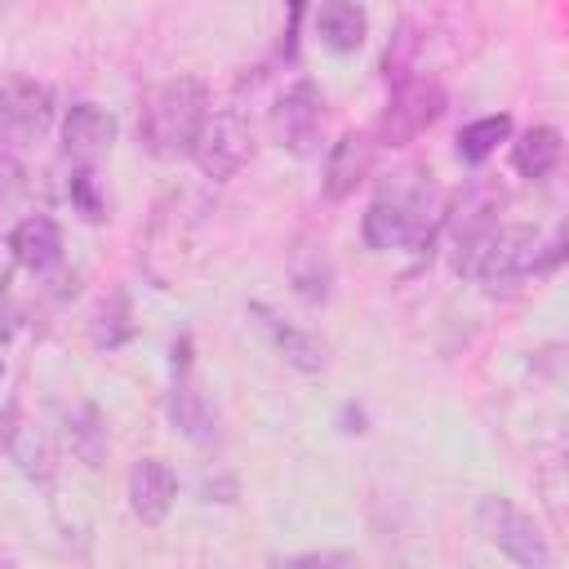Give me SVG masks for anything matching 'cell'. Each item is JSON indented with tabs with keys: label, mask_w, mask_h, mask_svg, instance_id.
Returning <instances> with one entry per match:
<instances>
[{
	"label": "cell",
	"mask_w": 569,
	"mask_h": 569,
	"mask_svg": "<svg viewBox=\"0 0 569 569\" xmlns=\"http://www.w3.org/2000/svg\"><path fill=\"white\" fill-rule=\"evenodd\" d=\"M445 111V89L436 80H400L391 84V98L378 116L373 129V147H409L422 129H431Z\"/></svg>",
	"instance_id": "obj_6"
},
{
	"label": "cell",
	"mask_w": 569,
	"mask_h": 569,
	"mask_svg": "<svg viewBox=\"0 0 569 569\" xmlns=\"http://www.w3.org/2000/svg\"><path fill=\"white\" fill-rule=\"evenodd\" d=\"M27 191H31L27 169L13 156H0V222H9V213L27 200Z\"/></svg>",
	"instance_id": "obj_21"
},
{
	"label": "cell",
	"mask_w": 569,
	"mask_h": 569,
	"mask_svg": "<svg viewBox=\"0 0 569 569\" xmlns=\"http://www.w3.org/2000/svg\"><path fill=\"white\" fill-rule=\"evenodd\" d=\"M476 529L489 547H498L520 569H551L556 565V551H551L542 525L525 507H516L507 493H485L476 502Z\"/></svg>",
	"instance_id": "obj_4"
},
{
	"label": "cell",
	"mask_w": 569,
	"mask_h": 569,
	"mask_svg": "<svg viewBox=\"0 0 569 569\" xmlns=\"http://www.w3.org/2000/svg\"><path fill=\"white\" fill-rule=\"evenodd\" d=\"M204 116H209V89L196 76H169L142 93L138 142L156 160H182L191 156Z\"/></svg>",
	"instance_id": "obj_1"
},
{
	"label": "cell",
	"mask_w": 569,
	"mask_h": 569,
	"mask_svg": "<svg viewBox=\"0 0 569 569\" xmlns=\"http://www.w3.org/2000/svg\"><path fill=\"white\" fill-rule=\"evenodd\" d=\"M67 196H71V204L80 209V218H84V222H102V218H107V204H102V191H98V173H93V164H71Z\"/></svg>",
	"instance_id": "obj_20"
},
{
	"label": "cell",
	"mask_w": 569,
	"mask_h": 569,
	"mask_svg": "<svg viewBox=\"0 0 569 569\" xmlns=\"http://www.w3.org/2000/svg\"><path fill=\"white\" fill-rule=\"evenodd\" d=\"M311 27H316V40L333 53H356L369 36V18L356 0H320Z\"/></svg>",
	"instance_id": "obj_14"
},
{
	"label": "cell",
	"mask_w": 569,
	"mask_h": 569,
	"mask_svg": "<svg viewBox=\"0 0 569 569\" xmlns=\"http://www.w3.org/2000/svg\"><path fill=\"white\" fill-rule=\"evenodd\" d=\"M365 244L387 253V249H422L436 231V204H431V182L418 173H400V182L382 187L373 204L365 209Z\"/></svg>",
	"instance_id": "obj_2"
},
{
	"label": "cell",
	"mask_w": 569,
	"mask_h": 569,
	"mask_svg": "<svg viewBox=\"0 0 569 569\" xmlns=\"http://www.w3.org/2000/svg\"><path fill=\"white\" fill-rule=\"evenodd\" d=\"M116 147V116L98 102H76L62 120V151L76 164H93Z\"/></svg>",
	"instance_id": "obj_12"
},
{
	"label": "cell",
	"mask_w": 569,
	"mask_h": 569,
	"mask_svg": "<svg viewBox=\"0 0 569 569\" xmlns=\"http://www.w3.org/2000/svg\"><path fill=\"white\" fill-rule=\"evenodd\" d=\"M9 249L18 267H27L31 276H49L62 262V227L49 213H27L9 227Z\"/></svg>",
	"instance_id": "obj_13"
},
{
	"label": "cell",
	"mask_w": 569,
	"mask_h": 569,
	"mask_svg": "<svg viewBox=\"0 0 569 569\" xmlns=\"http://www.w3.org/2000/svg\"><path fill=\"white\" fill-rule=\"evenodd\" d=\"M369 169H373V133L347 129V133L329 147V156H325V173H320L325 200L338 204V200L356 196V187L369 178Z\"/></svg>",
	"instance_id": "obj_11"
},
{
	"label": "cell",
	"mask_w": 569,
	"mask_h": 569,
	"mask_svg": "<svg viewBox=\"0 0 569 569\" xmlns=\"http://www.w3.org/2000/svg\"><path fill=\"white\" fill-rule=\"evenodd\" d=\"M124 493H129V511H133V520H142L147 529H156V525H164L169 511H173L178 476H173V467H169L164 458H138V462L129 467V485H124Z\"/></svg>",
	"instance_id": "obj_10"
},
{
	"label": "cell",
	"mask_w": 569,
	"mask_h": 569,
	"mask_svg": "<svg viewBox=\"0 0 569 569\" xmlns=\"http://www.w3.org/2000/svg\"><path fill=\"white\" fill-rule=\"evenodd\" d=\"M249 316H258V320H262V329L271 333V342H276V351L284 356V365H293L298 373H320V369L329 365V351H325V342H320L316 333L284 325V320H280V316H271L262 302H253V307H249Z\"/></svg>",
	"instance_id": "obj_15"
},
{
	"label": "cell",
	"mask_w": 569,
	"mask_h": 569,
	"mask_svg": "<svg viewBox=\"0 0 569 569\" xmlns=\"http://www.w3.org/2000/svg\"><path fill=\"white\" fill-rule=\"evenodd\" d=\"M560 156H565V138L556 124H529L516 142H511V164L520 178H547L560 169Z\"/></svg>",
	"instance_id": "obj_16"
},
{
	"label": "cell",
	"mask_w": 569,
	"mask_h": 569,
	"mask_svg": "<svg viewBox=\"0 0 569 569\" xmlns=\"http://www.w3.org/2000/svg\"><path fill=\"white\" fill-rule=\"evenodd\" d=\"M67 436H71V449H76L89 467L102 462V453H107V427H102V413H98L93 405H76V409L67 413Z\"/></svg>",
	"instance_id": "obj_19"
},
{
	"label": "cell",
	"mask_w": 569,
	"mask_h": 569,
	"mask_svg": "<svg viewBox=\"0 0 569 569\" xmlns=\"http://www.w3.org/2000/svg\"><path fill=\"white\" fill-rule=\"evenodd\" d=\"M271 129L276 142L293 156H311L320 147V129H325V93L316 80H293L271 111Z\"/></svg>",
	"instance_id": "obj_7"
},
{
	"label": "cell",
	"mask_w": 569,
	"mask_h": 569,
	"mask_svg": "<svg viewBox=\"0 0 569 569\" xmlns=\"http://www.w3.org/2000/svg\"><path fill=\"white\" fill-rule=\"evenodd\" d=\"M511 138V116L507 111H493V116H480V120H467L453 138V151L462 164H485L502 142Z\"/></svg>",
	"instance_id": "obj_18"
},
{
	"label": "cell",
	"mask_w": 569,
	"mask_h": 569,
	"mask_svg": "<svg viewBox=\"0 0 569 569\" xmlns=\"http://www.w3.org/2000/svg\"><path fill=\"white\" fill-rule=\"evenodd\" d=\"M53 93L49 84L36 80H13L0 89V142L22 151L31 142H40L53 129Z\"/></svg>",
	"instance_id": "obj_8"
},
{
	"label": "cell",
	"mask_w": 569,
	"mask_h": 569,
	"mask_svg": "<svg viewBox=\"0 0 569 569\" xmlns=\"http://www.w3.org/2000/svg\"><path fill=\"white\" fill-rule=\"evenodd\" d=\"M0 449H4L9 462H13L27 480H36V485H44V480L53 476V445H49L44 427H40L18 400H9V405L0 409Z\"/></svg>",
	"instance_id": "obj_9"
},
{
	"label": "cell",
	"mask_w": 569,
	"mask_h": 569,
	"mask_svg": "<svg viewBox=\"0 0 569 569\" xmlns=\"http://www.w3.org/2000/svg\"><path fill=\"white\" fill-rule=\"evenodd\" d=\"M289 284L311 307L329 302V293H333V262H329V253L320 244H311V240H298L289 249Z\"/></svg>",
	"instance_id": "obj_17"
},
{
	"label": "cell",
	"mask_w": 569,
	"mask_h": 569,
	"mask_svg": "<svg viewBox=\"0 0 569 569\" xmlns=\"http://www.w3.org/2000/svg\"><path fill=\"white\" fill-rule=\"evenodd\" d=\"M191 160L200 164V173L209 182H231L253 160V129H249V120L236 107L209 111L204 124H200V133H196Z\"/></svg>",
	"instance_id": "obj_5"
},
{
	"label": "cell",
	"mask_w": 569,
	"mask_h": 569,
	"mask_svg": "<svg viewBox=\"0 0 569 569\" xmlns=\"http://www.w3.org/2000/svg\"><path fill=\"white\" fill-rule=\"evenodd\" d=\"M271 565H289V569H298V565H356V556H347V551H302V556H271Z\"/></svg>",
	"instance_id": "obj_22"
},
{
	"label": "cell",
	"mask_w": 569,
	"mask_h": 569,
	"mask_svg": "<svg viewBox=\"0 0 569 569\" xmlns=\"http://www.w3.org/2000/svg\"><path fill=\"white\" fill-rule=\"evenodd\" d=\"M538 258H542V240L529 222H493L453 258V267L462 276H476L489 293H498L525 280L529 271H538Z\"/></svg>",
	"instance_id": "obj_3"
}]
</instances>
